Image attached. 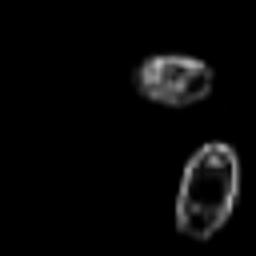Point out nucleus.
Segmentation results:
<instances>
[{
	"instance_id": "obj_2",
	"label": "nucleus",
	"mask_w": 256,
	"mask_h": 256,
	"mask_svg": "<svg viewBox=\"0 0 256 256\" xmlns=\"http://www.w3.org/2000/svg\"><path fill=\"white\" fill-rule=\"evenodd\" d=\"M132 80H136V92L160 108L204 104L216 88V72L200 56H184V52H160V56L140 60Z\"/></svg>"
},
{
	"instance_id": "obj_1",
	"label": "nucleus",
	"mask_w": 256,
	"mask_h": 256,
	"mask_svg": "<svg viewBox=\"0 0 256 256\" xmlns=\"http://www.w3.org/2000/svg\"><path fill=\"white\" fill-rule=\"evenodd\" d=\"M236 196H240V156H236V148L224 144V140L200 144L180 172L176 228L188 240H212L232 220Z\"/></svg>"
}]
</instances>
